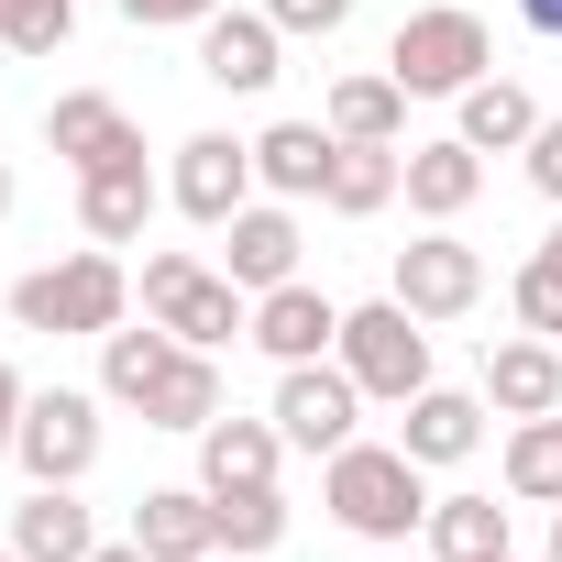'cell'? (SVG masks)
Instances as JSON below:
<instances>
[{
  "label": "cell",
  "instance_id": "10",
  "mask_svg": "<svg viewBox=\"0 0 562 562\" xmlns=\"http://www.w3.org/2000/svg\"><path fill=\"white\" fill-rule=\"evenodd\" d=\"M485 408L496 419H551L562 408V342H540V331L485 342Z\"/></svg>",
  "mask_w": 562,
  "mask_h": 562
},
{
  "label": "cell",
  "instance_id": "30",
  "mask_svg": "<svg viewBox=\"0 0 562 562\" xmlns=\"http://www.w3.org/2000/svg\"><path fill=\"white\" fill-rule=\"evenodd\" d=\"M78 34V0H0V45L12 56H56Z\"/></svg>",
  "mask_w": 562,
  "mask_h": 562
},
{
  "label": "cell",
  "instance_id": "16",
  "mask_svg": "<svg viewBox=\"0 0 562 562\" xmlns=\"http://www.w3.org/2000/svg\"><path fill=\"white\" fill-rule=\"evenodd\" d=\"M155 199H166V188H155V166H144V155L89 166V177H78V232H89V243H144Z\"/></svg>",
  "mask_w": 562,
  "mask_h": 562
},
{
  "label": "cell",
  "instance_id": "19",
  "mask_svg": "<svg viewBox=\"0 0 562 562\" xmlns=\"http://www.w3.org/2000/svg\"><path fill=\"white\" fill-rule=\"evenodd\" d=\"M331 155H342L331 122H276V133H254V188H276V199H321V188H331Z\"/></svg>",
  "mask_w": 562,
  "mask_h": 562
},
{
  "label": "cell",
  "instance_id": "15",
  "mask_svg": "<svg viewBox=\"0 0 562 562\" xmlns=\"http://www.w3.org/2000/svg\"><path fill=\"white\" fill-rule=\"evenodd\" d=\"M221 232H232V243H221V276H232L243 299H265V288H288V276H299V221H288V210L254 199V210H232Z\"/></svg>",
  "mask_w": 562,
  "mask_h": 562
},
{
  "label": "cell",
  "instance_id": "39",
  "mask_svg": "<svg viewBox=\"0 0 562 562\" xmlns=\"http://www.w3.org/2000/svg\"><path fill=\"white\" fill-rule=\"evenodd\" d=\"M540 254H551V265H562V221H551V243H540Z\"/></svg>",
  "mask_w": 562,
  "mask_h": 562
},
{
  "label": "cell",
  "instance_id": "28",
  "mask_svg": "<svg viewBox=\"0 0 562 562\" xmlns=\"http://www.w3.org/2000/svg\"><path fill=\"white\" fill-rule=\"evenodd\" d=\"M507 496H529V507H562V408L507 430Z\"/></svg>",
  "mask_w": 562,
  "mask_h": 562
},
{
  "label": "cell",
  "instance_id": "25",
  "mask_svg": "<svg viewBox=\"0 0 562 562\" xmlns=\"http://www.w3.org/2000/svg\"><path fill=\"white\" fill-rule=\"evenodd\" d=\"M210 419H221V364L210 353H177L144 386V430H210Z\"/></svg>",
  "mask_w": 562,
  "mask_h": 562
},
{
  "label": "cell",
  "instance_id": "42",
  "mask_svg": "<svg viewBox=\"0 0 562 562\" xmlns=\"http://www.w3.org/2000/svg\"><path fill=\"white\" fill-rule=\"evenodd\" d=\"M496 562H518V551H496Z\"/></svg>",
  "mask_w": 562,
  "mask_h": 562
},
{
  "label": "cell",
  "instance_id": "6",
  "mask_svg": "<svg viewBox=\"0 0 562 562\" xmlns=\"http://www.w3.org/2000/svg\"><path fill=\"white\" fill-rule=\"evenodd\" d=\"M276 430H288V452H342L353 441V419H364V386L342 375V353H321V364H276V408H265Z\"/></svg>",
  "mask_w": 562,
  "mask_h": 562
},
{
  "label": "cell",
  "instance_id": "26",
  "mask_svg": "<svg viewBox=\"0 0 562 562\" xmlns=\"http://www.w3.org/2000/svg\"><path fill=\"white\" fill-rule=\"evenodd\" d=\"M430 562H496L507 551V507L496 496H430Z\"/></svg>",
  "mask_w": 562,
  "mask_h": 562
},
{
  "label": "cell",
  "instance_id": "36",
  "mask_svg": "<svg viewBox=\"0 0 562 562\" xmlns=\"http://www.w3.org/2000/svg\"><path fill=\"white\" fill-rule=\"evenodd\" d=\"M518 23L529 34H562V0H518Z\"/></svg>",
  "mask_w": 562,
  "mask_h": 562
},
{
  "label": "cell",
  "instance_id": "21",
  "mask_svg": "<svg viewBox=\"0 0 562 562\" xmlns=\"http://www.w3.org/2000/svg\"><path fill=\"white\" fill-rule=\"evenodd\" d=\"M12 551H23V562H89L100 540H89V507H78V485H34V496L12 507Z\"/></svg>",
  "mask_w": 562,
  "mask_h": 562
},
{
  "label": "cell",
  "instance_id": "1",
  "mask_svg": "<svg viewBox=\"0 0 562 562\" xmlns=\"http://www.w3.org/2000/svg\"><path fill=\"white\" fill-rule=\"evenodd\" d=\"M321 507H331L353 540L397 551V540L430 529V463H408L397 441H342V452L321 463Z\"/></svg>",
  "mask_w": 562,
  "mask_h": 562
},
{
  "label": "cell",
  "instance_id": "14",
  "mask_svg": "<svg viewBox=\"0 0 562 562\" xmlns=\"http://www.w3.org/2000/svg\"><path fill=\"white\" fill-rule=\"evenodd\" d=\"M276 463H288V430L276 419H210L199 430V485L210 496H254V485H276Z\"/></svg>",
  "mask_w": 562,
  "mask_h": 562
},
{
  "label": "cell",
  "instance_id": "2",
  "mask_svg": "<svg viewBox=\"0 0 562 562\" xmlns=\"http://www.w3.org/2000/svg\"><path fill=\"white\" fill-rule=\"evenodd\" d=\"M12 321L23 331H45V342H100V331H122L133 321V276H122V254L111 243H89V254H67V265H34L23 288H12Z\"/></svg>",
  "mask_w": 562,
  "mask_h": 562
},
{
  "label": "cell",
  "instance_id": "22",
  "mask_svg": "<svg viewBox=\"0 0 562 562\" xmlns=\"http://www.w3.org/2000/svg\"><path fill=\"white\" fill-rule=\"evenodd\" d=\"M529 133H540V100L518 78H474L463 89V144L474 155H529Z\"/></svg>",
  "mask_w": 562,
  "mask_h": 562
},
{
  "label": "cell",
  "instance_id": "33",
  "mask_svg": "<svg viewBox=\"0 0 562 562\" xmlns=\"http://www.w3.org/2000/svg\"><path fill=\"white\" fill-rule=\"evenodd\" d=\"M529 177H540V199H562V122L529 133Z\"/></svg>",
  "mask_w": 562,
  "mask_h": 562
},
{
  "label": "cell",
  "instance_id": "3",
  "mask_svg": "<svg viewBox=\"0 0 562 562\" xmlns=\"http://www.w3.org/2000/svg\"><path fill=\"white\" fill-rule=\"evenodd\" d=\"M485 67H496V45H485V23L463 12V0H430V12H408L397 45H386V78H397L408 100H463Z\"/></svg>",
  "mask_w": 562,
  "mask_h": 562
},
{
  "label": "cell",
  "instance_id": "43",
  "mask_svg": "<svg viewBox=\"0 0 562 562\" xmlns=\"http://www.w3.org/2000/svg\"><path fill=\"white\" fill-rule=\"evenodd\" d=\"M210 562H221V551H210Z\"/></svg>",
  "mask_w": 562,
  "mask_h": 562
},
{
  "label": "cell",
  "instance_id": "31",
  "mask_svg": "<svg viewBox=\"0 0 562 562\" xmlns=\"http://www.w3.org/2000/svg\"><path fill=\"white\" fill-rule=\"evenodd\" d=\"M507 299H518V331L562 342V265H551V254H529V265L507 276Z\"/></svg>",
  "mask_w": 562,
  "mask_h": 562
},
{
  "label": "cell",
  "instance_id": "41",
  "mask_svg": "<svg viewBox=\"0 0 562 562\" xmlns=\"http://www.w3.org/2000/svg\"><path fill=\"white\" fill-rule=\"evenodd\" d=\"M0 562H23V551H12V540H0Z\"/></svg>",
  "mask_w": 562,
  "mask_h": 562
},
{
  "label": "cell",
  "instance_id": "37",
  "mask_svg": "<svg viewBox=\"0 0 562 562\" xmlns=\"http://www.w3.org/2000/svg\"><path fill=\"white\" fill-rule=\"evenodd\" d=\"M89 562H155V551H144V540H100Z\"/></svg>",
  "mask_w": 562,
  "mask_h": 562
},
{
  "label": "cell",
  "instance_id": "23",
  "mask_svg": "<svg viewBox=\"0 0 562 562\" xmlns=\"http://www.w3.org/2000/svg\"><path fill=\"white\" fill-rule=\"evenodd\" d=\"M397 188H408V155H397V144H342V155H331V188H321V210H342V221H375Z\"/></svg>",
  "mask_w": 562,
  "mask_h": 562
},
{
  "label": "cell",
  "instance_id": "29",
  "mask_svg": "<svg viewBox=\"0 0 562 562\" xmlns=\"http://www.w3.org/2000/svg\"><path fill=\"white\" fill-rule=\"evenodd\" d=\"M210 507H221V551H276V540H288V496H276V485L210 496Z\"/></svg>",
  "mask_w": 562,
  "mask_h": 562
},
{
  "label": "cell",
  "instance_id": "7",
  "mask_svg": "<svg viewBox=\"0 0 562 562\" xmlns=\"http://www.w3.org/2000/svg\"><path fill=\"white\" fill-rule=\"evenodd\" d=\"M12 463H23L34 485H78V474L100 463V397H89V386H34Z\"/></svg>",
  "mask_w": 562,
  "mask_h": 562
},
{
  "label": "cell",
  "instance_id": "32",
  "mask_svg": "<svg viewBox=\"0 0 562 562\" xmlns=\"http://www.w3.org/2000/svg\"><path fill=\"white\" fill-rule=\"evenodd\" d=\"M265 23H276V34H342L353 0H265Z\"/></svg>",
  "mask_w": 562,
  "mask_h": 562
},
{
  "label": "cell",
  "instance_id": "20",
  "mask_svg": "<svg viewBox=\"0 0 562 562\" xmlns=\"http://www.w3.org/2000/svg\"><path fill=\"white\" fill-rule=\"evenodd\" d=\"M474 188H485V155H474L463 133H452V144H408V210H419V221H463Z\"/></svg>",
  "mask_w": 562,
  "mask_h": 562
},
{
  "label": "cell",
  "instance_id": "34",
  "mask_svg": "<svg viewBox=\"0 0 562 562\" xmlns=\"http://www.w3.org/2000/svg\"><path fill=\"white\" fill-rule=\"evenodd\" d=\"M221 0H122V23H210Z\"/></svg>",
  "mask_w": 562,
  "mask_h": 562
},
{
  "label": "cell",
  "instance_id": "9",
  "mask_svg": "<svg viewBox=\"0 0 562 562\" xmlns=\"http://www.w3.org/2000/svg\"><path fill=\"white\" fill-rule=\"evenodd\" d=\"M166 199H177L199 232H221L232 210H254V144H232V133H188V144H177Z\"/></svg>",
  "mask_w": 562,
  "mask_h": 562
},
{
  "label": "cell",
  "instance_id": "35",
  "mask_svg": "<svg viewBox=\"0 0 562 562\" xmlns=\"http://www.w3.org/2000/svg\"><path fill=\"white\" fill-rule=\"evenodd\" d=\"M23 397H34V386H23L12 364H0V452H12V441H23Z\"/></svg>",
  "mask_w": 562,
  "mask_h": 562
},
{
  "label": "cell",
  "instance_id": "5",
  "mask_svg": "<svg viewBox=\"0 0 562 562\" xmlns=\"http://www.w3.org/2000/svg\"><path fill=\"white\" fill-rule=\"evenodd\" d=\"M342 375L364 386V397H386V408H408L419 386H430V331H419V310H397V299H375V310H342Z\"/></svg>",
  "mask_w": 562,
  "mask_h": 562
},
{
  "label": "cell",
  "instance_id": "17",
  "mask_svg": "<svg viewBox=\"0 0 562 562\" xmlns=\"http://www.w3.org/2000/svg\"><path fill=\"white\" fill-rule=\"evenodd\" d=\"M397 419H408V430H397V452H408V463H430V474H441V463H474V441H485V397H463V386H419Z\"/></svg>",
  "mask_w": 562,
  "mask_h": 562
},
{
  "label": "cell",
  "instance_id": "4",
  "mask_svg": "<svg viewBox=\"0 0 562 562\" xmlns=\"http://www.w3.org/2000/svg\"><path fill=\"white\" fill-rule=\"evenodd\" d=\"M144 321H166L188 353H221L232 331H254V310H243V288L221 265H199V254H144Z\"/></svg>",
  "mask_w": 562,
  "mask_h": 562
},
{
  "label": "cell",
  "instance_id": "13",
  "mask_svg": "<svg viewBox=\"0 0 562 562\" xmlns=\"http://www.w3.org/2000/svg\"><path fill=\"white\" fill-rule=\"evenodd\" d=\"M254 342H265L276 364H321V353L342 342V310L310 288V276H288V288H265V299H254Z\"/></svg>",
  "mask_w": 562,
  "mask_h": 562
},
{
  "label": "cell",
  "instance_id": "18",
  "mask_svg": "<svg viewBox=\"0 0 562 562\" xmlns=\"http://www.w3.org/2000/svg\"><path fill=\"white\" fill-rule=\"evenodd\" d=\"M133 540H144L155 562H210V551H221V507H210V485H155V496L133 507Z\"/></svg>",
  "mask_w": 562,
  "mask_h": 562
},
{
  "label": "cell",
  "instance_id": "27",
  "mask_svg": "<svg viewBox=\"0 0 562 562\" xmlns=\"http://www.w3.org/2000/svg\"><path fill=\"white\" fill-rule=\"evenodd\" d=\"M321 122H331L342 144H397V133H408V89H397L386 67H375V78H342Z\"/></svg>",
  "mask_w": 562,
  "mask_h": 562
},
{
  "label": "cell",
  "instance_id": "8",
  "mask_svg": "<svg viewBox=\"0 0 562 562\" xmlns=\"http://www.w3.org/2000/svg\"><path fill=\"white\" fill-rule=\"evenodd\" d=\"M386 299H397V310H419V321H463V310L485 299V254H474V243H452V232H430V243H397Z\"/></svg>",
  "mask_w": 562,
  "mask_h": 562
},
{
  "label": "cell",
  "instance_id": "38",
  "mask_svg": "<svg viewBox=\"0 0 562 562\" xmlns=\"http://www.w3.org/2000/svg\"><path fill=\"white\" fill-rule=\"evenodd\" d=\"M0 221H12V166H0Z\"/></svg>",
  "mask_w": 562,
  "mask_h": 562
},
{
  "label": "cell",
  "instance_id": "40",
  "mask_svg": "<svg viewBox=\"0 0 562 562\" xmlns=\"http://www.w3.org/2000/svg\"><path fill=\"white\" fill-rule=\"evenodd\" d=\"M551 562H562V507H551Z\"/></svg>",
  "mask_w": 562,
  "mask_h": 562
},
{
  "label": "cell",
  "instance_id": "11",
  "mask_svg": "<svg viewBox=\"0 0 562 562\" xmlns=\"http://www.w3.org/2000/svg\"><path fill=\"white\" fill-rule=\"evenodd\" d=\"M276 45H288V34H276L265 12H210L199 23V78L232 89V100H254V89H276Z\"/></svg>",
  "mask_w": 562,
  "mask_h": 562
},
{
  "label": "cell",
  "instance_id": "24",
  "mask_svg": "<svg viewBox=\"0 0 562 562\" xmlns=\"http://www.w3.org/2000/svg\"><path fill=\"white\" fill-rule=\"evenodd\" d=\"M177 353H188V342H177L166 321H144V331H133V321H122V331H100V397L144 408V386H155V375H166Z\"/></svg>",
  "mask_w": 562,
  "mask_h": 562
},
{
  "label": "cell",
  "instance_id": "12",
  "mask_svg": "<svg viewBox=\"0 0 562 562\" xmlns=\"http://www.w3.org/2000/svg\"><path fill=\"white\" fill-rule=\"evenodd\" d=\"M45 144L89 177V166H122V155H144V133H133V111L111 100V89H67L56 111H45Z\"/></svg>",
  "mask_w": 562,
  "mask_h": 562
}]
</instances>
